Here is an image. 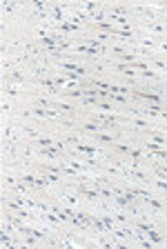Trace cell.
<instances>
[{"label":"cell","instance_id":"1","mask_svg":"<svg viewBox=\"0 0 167 249\" xmlns=\"http://www.w3.org/2000/svg\"><path fill=\"white\" fill-rule=\"evenodd\" d=\"M145 233L149 236L151 240H156V242H163V238H160V236H158V233H156V231H151V229H147V231H145Z\"/></svg>","mask_w":167,"mask_h":249},{"label":"cell","instance_id":"2","mask_svg":"<svg viewBox=\"0 0 167 249\" xmlns=\"http://www.w3.org/2000/svg\"><path fill=\"white\" fill-rule=\"evenodd\" d=\"M38 142H40V147H51V140H49V138H38Z\"/></svg>","mask_w":167,"mask_h":249}]
</instances>
